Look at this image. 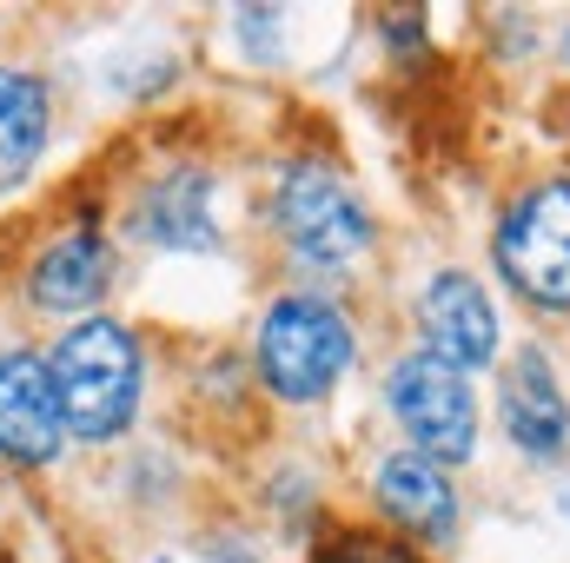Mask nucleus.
<instances>
[{
    "mask_svg": "<svg viewBox=\"0 0 570 563\" xmlns=\"http://www.w3.org/2000/svg\"><path fill=\"white\" fill-rule=\"evenodd\" d=\"M53 392H60V418H67V437L80 444H107L120 437L127 424L140 418L146 398V345L107 312L80 318L60 332L53 358Z\"/></svg>",
    "mask_w": 570,
    "mask_h": 563,
    "instance_id": "nucleus-1",
    "label": "nucleus"
},
{
    "mask_svg": "<svg viewBox=\"0 0 570 563\" xmlns=\"http://www.w3.org/2000/svg\"><path fill=\"white\" fill-rule=\"evenodd\" d=\"M259 378L279 405H318L358 358V338L345 325L338 305L312 298V292H285L273 312L259 318Z\"/></svg>",
    "mask_w": 570,
    "mask_h": 563,
    "instance_id": "nucleus-2",
    "label": "nucleus"
},
{
    "mask_svg": "<svg viewBox=\"0 0 570 563\" xmlns=\"http://www.w3.org/2000/svg\"><path fill=\"white\" fill-rule=\"evenodd\" d=\"M273 219H279L285 253L312 273H345L372 246V213L332 166H285Z\"/></svg>",
    "mask_w": 570,
    "mask_h": 563,
    "instance_id": "nucleus-3",
    "label": "nucleus"
},
{
    "mask_svg": "<svg viewBox=\"0 0 570 563\" xmlns=\"http://www.w3.org/2000/svg\"><path fill=\"white\" fill-rule=\"evenodd\" d=\"M491 253H498L504 285H511L524 305L564 318L570 312V179L531 186V192L504 213Z\"/></svg>",
    "mask_w": 570,
    "mask_h": 563,
    "instance_id": "nucleus-4",
    "label": "nucleus"
},
{
    "mask_svg": "<svg viewBox=\"0 0 570 563\" xmlns=\"http://www.w3.org/2000/svg\"><path fill=\"white\" fill-rule=\"evenodd\" d=\"M385 412L399 418V431L412 437V451L431 464H464L478 451V398L471 378L451 372L431 352H405L385 372Z\"/></svg>",
    "mask_w": 570,
    "mask_h": 563,
    "instance_id": "nucleus-5",
    "label": "nucleus"
},
{
    "mask_svg": "<svg viewBox=\"0 0 570 563\" xmlns=\"http://www.w3.org/2000/svg\"><path fill=\"white\" fill-rule=\"evenodd\" d=\"M67 444L60 392L40 352H0V457L20 471L53 464Z\"/></svg>",
    "mask_w": 570,
    "mask_h": 563,
    "instance_id": "nucleus-6",
    "label": "nucleus"
},
{
    "mask_svg": "<svg viewBox=\"0 0 570 563\" xmlns=\"http://www.w3.org/2000/svg\"><path fill=\"white\" fill-rule=\"evenodd\" d=\"M419 325H425L431 358H444L464 378L498 358V305L471 273H438L419 298Z\"/></svg>",
    "mask_w": 570,
    "mask_h": 563,
    "instance_id": "nucleus-7",
    "label": "nucleus"
},
{
    "mask_svg": "<svg viewBox=\"0 0 570 563\" xmlns=\"http://www.w3.org/2000/svg\"><path fill=\"white\" fill-rule=\"evenodd\" d=\"M127 233L153 253H213L219 219H213V172L206 166H173L146 186L127 213Z\"/></svg>",
    "mask_w": 570,
    "mask_h": 563,
    "instance_id": "nucleus-8",
    "label": "nucleus"
},
{
    "mask_svg": "<svg viewBox=\"0 0 570 563\" xmlns=\"http://www.w3.org/2000/svg\"><path fill=\"white\" fill-rule=\"evenodd\" d=\"M107 285H114V246H107L94 226H73V233H60V239L33 259V273H27V305L80 325V318H94V305L107 298Z\"/></svg>",
    "mask_w": 570,
    "mask_h": 563,
    "instance_id": "nucleus-9",
    "label": "nucleus"
},
{
    "mask_svg": "<svg viewBox=\"0 0 570 563\" xmlns=\"http://www.w3.org/2000/svg\"><path fill=\"white\" fill-rule=\"evenodd\" d=\"M498 424L504 437L524 451V457H558L570 444V405H564V385L551 372V358L538 345H524L498 385Z\"/></svg>",
    "mask_w": 570,
    "mask_h": 563,
    "instance_id": "nucleus-10",
    "label": "nucleus"
},
{
    "mask_svg": "<svg viewBox=\"0 0 570 563\" xmlns=\"http://www.w3.org/2000/svg\"><path fill=\"white\" fill-rule=\"evenodd\" d=\"M372 497H379V511H385L405 537H419V544H444V537H458V491H451V471L431 464V457H419V451H392V457H379V471H372Z\"/></svg>",
    "mask_w": 570,
    "mask_h": 563,
    "instance_id": "nucleus-11",
    "label": "nucleus"
},
{
    "mask_svg": "<svg viewBox=\"0 0 570 563\" xmlns=\"http://www.w3.org/2000/svg\"><path fill=\"white\" fill-rule=\"evenodd\" d=\"M53 134V100H47V80L20 73V67H0V192H13Z\"/></svg>",
    "mask_w": 570,
    "mask_h": 563,
    "instance_id": "nucleus-12",
    "label": "nucleus"
},
{
    "mask_svg": "<svg viewBox=\"0 0 570 563\" xmlns=\"http://www.w3.org/2000/svg\"><path fill=\"white\" fill-rule=\"evenodd\" d=\"M312 563H425L405 537H385V531H332Z\"/></svg>",
    "mask_w": 570,
    "mask_h": 563,
    "instance_id": "nucleus-13",
    "label": "nucleus"
},
{
    "mask_svg": "<svg viewBox=\"0 0 570 563\" xmlns=\"http://www.w3.org/2000/svg\"><path fill=\"white\" fill-rule=\"evenodd\" d=\"M564 517H570V491H564Z\"/></svg>",
    "mask_w": 570,
    "mask_h": 563,
    "instance_id": "nucleus-14",
    "label": "nucleus"
},
{
    "mask_svg": "<svg viewBox=\"0 0 570 563\" xmlns=\"http://www.w3.org/2000/svg\"><path fill=\"white\" fill-rule=\"evenodd\" d=\"M564 60H570V33H564Z\"/></svg>",
    "mask_w": 570,
    "mask_h": 563,
    "instance_id": "nucleus-15",
    "label": "nucleus"
}]
</instances>
